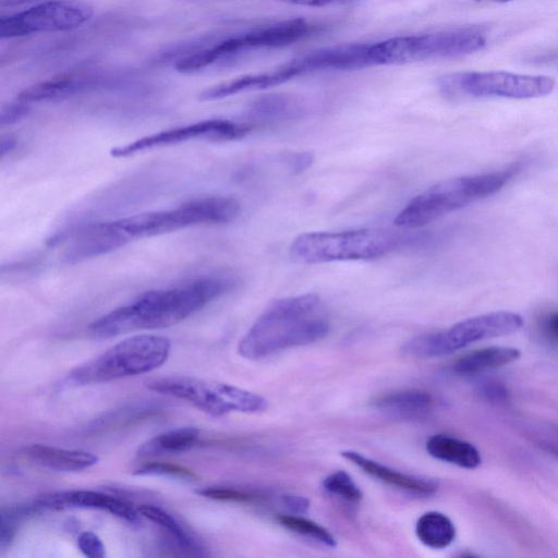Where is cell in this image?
<instances>
[{"mask_svg": "<svg viewBox=\"0 0 558 558\" xmlns=\"http://www.w3.org/2000/svg\"><path fill=\"white\" fill-rule=\"evenodd\" d=\"M230 286L229 280L210 277L174 288L146 291L95 319L88 326V332L96 338H111L136 330L167 328L206 306Z\"/></svg>", "mask_w": 558, "mask_h": 558, "instance_id": "1", "label": "cell"}, {"mask_svg": "<svg viewBox=\"0 0 558 558\" xmlns=\"http://www.w3.org/2000/svg\"><path fill=\"white\" fill-rule=\"evenodd\" d=\"M330 324L320 298L305 293L272 301L240 340L239 353L259 360L325 338Z\"/></svg>", "mask_w": 558, "mask_h": 558, "instance_id": "2", "label": "cell"}, {"mask_svg": "<svg viewBox=\"0 0 558 558\" xmlns=\"http://www.w3.org/2000/svg\"><path fill=\"white\" fill-rule=\"evenodd\" d=\"M420 240L417 234L384 228L317 231L298 235L289 248L300 264H324L380 258L401 246Z\"/></svg>", "mask_w": 558, "mask_h": 558, "instance_id": "3", "label": "cell"}, {"mask_svg": "<svg viewBox=\"0 0 558 558\" xmlns=\"http://www.w3.org/2000/svg\"><path fill=\"white\" fill-rule=\"evenodd\" d=\"M520 171L513 165L500 171L440 181L414 196L396 216L401 229H417L500 191Z\"/></svg>", "mask_w": 558, "mask_h": 558, "instance_id": "4", "label": "cell"}, {"mask_svg": "<svg viewBox=\"0 0 558 558\" xmlns=\"http://www.w3.org/2000/svg\"><path fill=\"white\" fill-rule=\"evenodd\" d=\"M240 203L229 196H206L177 207L136 214L111 220L126 244L133 239L160 235L201 225H222L235 220Z\"/></svg>", "mask_w": 558, "mask_h": 558, "instance_id": "5", "label": "cell"}, {"mask_svg": "<svg viewBox=\"0 0 558 558\" xmlns=\"http://www.w3.org/2000/svg\"><path fill=\"white\" fill-rule=\"evenodd\" d=\"M487 34L469 26L418 35H404L372 43L375 66L405 64L417 61L454 59L482 50Z\"/></svg>", "mask_w": 558, "mask_h": 558, "instance_id": "6", "label": "cell"}, {"mask_svg": "<svg viewBox=\"0 0 558 558\" xmlns=\"http://www.w3.org/2000/svg\"><path fill=\"white\" fill-rule=\"evenodd\" d=\"M170 348V340L166 337L136 335L76 366L69 378L83 386L149 373L167 361Z\"/></svg>", "mask_w": 558, "mask_h": 558, "instance_id": "7", "label": "cell"}, {"mask_svg": "<svg viewBox=\"0 0 558 558\" xmlns=\"http://www.w3.org/2000/svg\"><path fill=\"white\" fill-rule=\"evenodd\" d=\"M521 315L498 311L465 318L451 327L417 335L402 347L403 353L418 359L451 354L474 342L515 332L523 326Z\"/></svg>", "mask_w": 558, "mask_h": 558, "instance_id": "8", "label": "cell"}, {"mask_svg": "<svg viewBox=\"0 0 558 558\" xmlns=\"http://www.w3.org/2000/svg\"><path fill=\"white\" fill-rule=\"evenodd\" d=\"M156 392L189 402L211 416L230 412L258 413L267 409V401L252 391L211 380L189 376H169L148 383Z\"/></svg>", "mask_w": 558, "mask_h": 558, "instance_id": "9", "label": "cell"}, {"mask_svg": "<svg viewBox=\"0 0 558 558\" xmlns=\"http://www.w3.org/2000/svg\"><path fill=\"white\" fill-rule=\"evenodd\" d=\"M438 87L450 97L531 99L549 95L555 81L507 71H464L439 77Z\"/></svg>", "mask_w": 558, "mask_h": 558, "instance_id": "10", "label": "cell"}, {"mask_svg": "<svg viewBox=\"0 0 558 558\" xmlns=\"http://www.w3.org/2000/svg\"><path fill=\"white\" fill-rule=\"evenodd\" d=\"M94 15L89 4L66 0H44L0 19V38L11 39L39 33L66 32L87 23Z\"/></svg>", "mask_w": 558, "mask_h": 558, "instance_id": "11", "label": "cell"}, {"mask_svg": "<svg viewBox=\"0 0 558 558\" xmlns=\"http://www.w3.org/2000/svg\"><path fill=\"white\" fill-rule=\"evenodd\" d=\"M251 126L225 119H209L160 131L110 150L114 158H126L147 149L170 146L192 140L228 142L244 137Z\"/></svg>", "mask_w": 558, "mask_h": 558, "instance_id": "12", "label": "cell"}, {"mask_svg": "<svg viewBox=\"0 0 558 558\" xmlns=\"http://www.w3.org/2000/svg\"><path fill=\"white\" fill-rule=\"evenodd\" d=\"M295 76L320 71H352L372 66L369 44L322 48L288 62Z\"/></svg>", "mask_w": 558, "mask_h": 558, "instance_id": "13", "label": "cell"}, {"mask_svg": "<svg viewBox=\"0 0 558 558\" xmlns=\"http://www.w3.org/2000/svg\"><path fill=\"white\" fill-rule=\"evenodd\" d=\"M312 32L303 19L282 21L266 27L252 29L225 39V47L233 59L239 54L262 48H276L293 44Z\"/></svg>", "mask_w": 558, "mask_h": 558, "instance_id": "14", "label": "cell"}, {"mask_svg": "<svg viewBox=\"0 0 558 558\" xmlns=\"http://www.w3.org/2000/svg\"><path fill=\"white\" fill-rule=\"evenodd\" d=\"M35 502L41 509L60 510L68 507H78L107 510L130 523H137L141 515L138 510L122 499L87 489L49 493L40 496Z\"/></svg>", "mask_w": 558, "mask_h": 558, "instance_id": "15", "label": "cell"}, {"mask_svg": "<svg viewBox=\"0 0 558 558\" xmlns=\"http://www.w3.org/2000/svg\"><path fill=\"white\" fill-rule=\"evenodd\" d=\"M110 78L98 73H70L36 83L23 89L16 99L28 105L64 99L84 92L108 86Z\"/></svg>", "mask_w": 558, "mask_h": 558, "instance_id": "16", "label": "cell"}, {"mask_svg": "<svg viewBox=\"0 0 558 558\" xmlns=\"http://www.w3.org/2000/svg\"><path fill=\"white\" fill-rule=\"evenodd\" d=\"M341 456L363 470L366 474L403 490L421 496H428L438 489V483L433 478L402 473L369 459L360 452L345 450L341 452Z\"/></svg>", "mask_w": 558, "mask_h": 558, "instance_id": "17", "label": "cell"}, {"mask_svg": "<svg viewBox=\"0 0 558 558\" xmlns=\"http://www.w3.org/2000/svg\"><path fill=\"white\" fill-rule=\"evenodd\" d=\"M433 403L432 396L424 390L403 389L376 398L373 408L387 417L409 421L425 417Z\"/></svg>", "mask_w": 558, "mask_h": 558, "instance_id": "18", "label": "cell"}, {"mask_svg": "<svg viewBox=\"0 0 558 558\" xmlns=\"http://www.w3.org/2000/svg\"><path fill=\"white\" fill-rule=\"evenodd\" d=\"M24 454L34 463L53 471L78 472L97 464L98 457L92 452L34 444L25 447Z\"/></svg>", "mask_w": 558, "mask_h": 558, "instance_id": "19", "label": "cell"}, {"mask_svg": "<svg viewBox=\"0 0 558 558\" xmlns=\"http://www.w3.org/2000/svg\"><path fill=\"white\" fill-rule=\"evenodd\" d=\"M292 78V75L286 66L281 65L266 73L244 75L210 86L198 95V99L202 101L222 99L243 92L259 90L277 86Z\"/></svg>", "mask_w": 558, "mask_h": 558, "instance_id": "20", "label": "cell"}, {"mask_svg": "<svg viewBox=\"0 0 558 558\" xmlns=\"http://www.w3.org/2000/svg\"><path fill=\"white\" fill-rule=\"evenodd\" d=\"M520 355V351L512 347L482 348L460 356L453 364V372L460 376H475L510 364Z\"/></svg>", "mask_w": 558, "mask_h": 558, "instance_id": "21", "label": "cell"}, {"mask_svg": "<svg viewBox=\"0 0 558 558\" xmlns=\"http://www.w3.org/2000/svg\"><path fill=\"white\" fill-rule=\"evenodd\" d=\"M425 448L433 458L463 469H475L482 462L481 453L474 445L450 435L430 436Z\"/></svg>", "mask_w": 558, "mask_h": 558, "instance_id": "22", "label": "cell"}, {"mask_svg": "<svg viewBox=\"0 0 558 558\" xmlns=\"http://www.w3.org/2000/svg\"><path fill=\"white\" fill-rule=\"evenodd\" d=\"M415 534L425 546L442 549L450 546L454 541L456 527L445 513L427 511L417 519Z\"/></svg>", "mask_w": 558, "mask_h": 558, "instance_id": "23", "label": "cell"}, {"mask_svg": "<svg viewBox=\"0 0 558 558\" xmlns=\"http://www.w3.org/2000/svg\"><path fill=\"white\" fill-rule=\"evenodd\" d=\"M199 432L195 427H179L159 434L143 444L137 451L140 457L184 452L198 441Z\"/></svg>", "mask_w": 558, "mask_h": 558, "instance_id": "24", "label": "cell"}, {"mask_svg": "<svg viewBox=\"0 0 558 558\" xmlns=\"http://www.w3.org/2000/svg\"><path fill=\"white\" fill-rule=\"evenodd\" d=\"M303 106L287 95H266L251 107L250 114L259 121L290 120L302 116Z\"/></svg>", "mask_w": 558, "mask_h": 558, "instance_id": "25", "label": "cell"}, {"mask_svg": "<svg viewBox=\"0 0 558 558\" xmlns=\"http://www.w3.org/2000/svg\"><path fill=\"white\" fill-rule=\"evenodd\" d=\"M137 510L142 517L167 531L180 547L191 551L197 549L195 541L191 537L187 531L172 514L162 508L153 505H142Z\"/></svg>", "mask_w": 558, "mask_h": 558, "instance_id": "26", "label": "cell"}, {"mask_svg": "<svg viewBox=\"0 0 558 558\" xmlns=\"http://www.w3.org/2000/svg\"><path fill=\"white\" fill-rule=\"evenodd\" d=\"M277 521L284 529L325 546L335 547L337 545L336 538L327 529L302 515L294 513L279 514Z\"/></svg>", "mask_w": 558, "mask_h": 558, "instance_id": "27", "label": "cell"}, {"mask_svg": "<svg viewBox=\"0 0 558 558\" xmlns=\"http://www.w3.org/2000/svg\"><path fill=\"white\" fill-rule=\"evenodd\" d=\"M43 510L35 501L32 505L4 507L1 510L0 547H8L16 535L22 521Z\"/></svg>", "mask_w": 558, "mask_h": 558, "instance_id": "28", "label": "cell"}, {"mask_svg": "<svg viewBox=\"0 0 558 558\" xmlns=\"http://www.w3.org/2000/svg\"><path fill=\"white\" fill-rule=\"evenodd\" d=\"M323 487L331 495L350 502H357L363 497L360 487L343 471H337L326 476L323 481Z\"/></svg>", "mask_w": 558, "mask_h": 558, "instance_id": "29", "label": "cell"}, {"mask_svg": "<svg viewBox=\"0 0 558 558\" xmlns=\"http://www.w3.org/2000/svg\"><path fill=\"white\" fill-rule=\"evenodd\" d=\"M197 494L209 499L232 502H257L262 497L255 493L229 486H208L197 490Z\"/></svg>", "mask_w": 558, "mask_h": 558, "instance_id": "30", "label": "cell"}, {"mask_svg": "<svg viewBox=\"0 0 558 558\" xmlns=\"http://www.w3.org/2000/svg\"><path fill=\"white\" fill-rule=\"evenodd\" d=\"M133 474L171 476L183 480H192L196 477L195 473L185 466L159 461L143 463L141 466L134 470Z\"/></svg>", "mask_w": 558, "mask_h": 558, "instance_id": "31", "label": "cell"}, {"mask_svg": "<svg viewBox=\"0 0 558 558\" xmlns=\"http://www.w3.org/2000/svg\"><path fill=\"white\" fill-rule=\"evenodd\" d=\"M541 337L553 345H558V311L546 312L537 322Z\"/></svg>", "mask_w": 558, "mask_h": 558, "instance_id": "32", "label": "cell"}, {"mask_svg": "<svg viewBox=\"0 0 558 558\" xmlns=\"http://www.w3.org/2000/svg\"><path fill=\"white\" fill-rule=\"evenodd\" d=\"M77 547L89 558H102L105 556V546L101 539L92 531H86L77 537Z\"/></svg>", "mask_w": 558, "mask_h": 558, "instance_id": "33", "label": "cell"}, {"mask_svg": "<svg viewBox=\"0 0 558 558\" xmlns=\"http://www.w3.org/2000/svg\"><path fill=\"white\" fill-rule=\"evenodd\" d=\"M29 105L15 98L14 101L4 105L0 111V124L9 125L17 122L27 114Z\"/></svg>", "mask_w": 558, "mask_h": 558, "instance_id": "34", "label": "cell"}, {"mask_svg": "<svg viewBox=\"0 0 558 558\" xmlns=\"http://www.w3.org/2000/svg\"><path fill=\"white\" fill-rule=\"evenodd\" d=\"M477 392L485 399L493 402H502L508 399L507 388L498 381H486L478 386Z\"/></svg>", "mask_w": 558, "mask_h": 558, "instance_id": "35", "label": "cell"}, {"mask_svg": "<svg viewBox=\"0 0 558 558\" xmlns=\"http://www.w3.org/2000/svg\"><path fill=\"white\" fill-rule=\"evenodd\" d=\"M281 502L286 509L294 514L305 513L310 508V501L307 498L293 494L281 496Z\"/></svg>", "mask_w": 558, "mask_h": 558, "instance_id": "36", "label": "cell"}, {"mask_svg": "<svg viewBox=\"0 0 558 558\" xmlns=\"http://www.w3.org/2000/svg\"><path fill=\"white\" fill-rule=\"evenodd\" d=\"M313 161V157L308 153H298L289 155L287 162L293 171L301 172L307 169Z\"/></svg>", "mask_w": 558, "mask_h": 558, "instance_id": "37", "label": "cell"}, {"mask_svg": "<svg viewBox=\"0 0 558 558\" xmlns=\"http://www.w3.org/2000/svg\"><path fill=\"white\" fill-rule=\"evenodd\" d=\"M289 4L322 8L333 4H345V0H279Z\"/></svg>", "mask_w": 558, "mask_h": 558, "instance_id": "38", "label": "cell"}, {"mask_svg": "<svg viewBox=\"0 0 558 558\" xmlns=\"http://www.w3.org/2000/svg\"><path fill=\"white\" fill-rule=\"evenodd\" d=\"M16 147V141L13 137H7L1 140V157L5 154L11 153Z\"/></svg>", "mask_w": 558, "mask_h": 558, "instance_id": "39", "label": "cell"}, {"mask_svg": "<svg viewBox=\"0 0 558 558\" xmlns=\"http://www.w3.org/2000/svg\"><path fill=\"white\" fill-rule=\"evenodd\" d=\"M41 0H1L2 7H15V5H22L25 3H32V2H38Z\"/></svg>", "mask_w": 558, "mask_h": 558, "instance_id": "40", "label": "cell"}, {"mask_svg": "<svg viewBox=\"0 0 558 558\" xmlns=\"http://www.w3.org/2000/svg\"><path fill=\"white\" fill-rule=\"evenodd\" d=\"M478 1L504 3V2H509V1H513V0H478Z\"/></svg>", "mask_w": 558, "mask_h": 558, "instance_id": "41", "label": "cell"}, {"mask_svg": "<svg viewBox=\"0 0 558 558\" xmlns=\"http://www.w3.org/2000/svg\"><path fill=\"white\" fill-rule=\"evenodd\" d=\"M182 1L199 2V1H206V0H182Z\"/></svg>", "mask_w": 558, "mask_h": 558, "instance_id": "42", "label": "cell"}]
</instances>
